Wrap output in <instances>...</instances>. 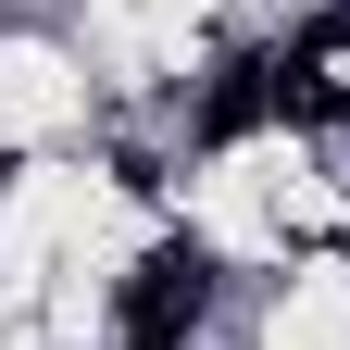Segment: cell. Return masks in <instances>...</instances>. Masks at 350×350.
I'll use <instances>...</instances> for the list:
<instances>
[{"label":"cell","mask_w":350,"mask_h":350,"mask_svg":"<svg viewBox=\"0 0 350 350\" xmlns=\"http://www.w3.org/2000/svg\"><path fill=\"white\" fill-rule=\"evenodd\" d=\"M200 300H213V250H200V238H163V250L138 262V288H125V325L175 350V338L200 325Z\"/></svg>","instance_id":"obj_1"},{"label":"cell","mask_w":350,"mask_h":350,"mask_svg":"<svg viewBox=\"0 0 350 350\" xmlns=\"http://www.w3.org/2000/svg\"><path fill=\"white\" fill-rule=\"evenodd\" d=\"M262 113H288V75H275V63H226V75H213V100H200V138L226 150V138H250Z\"/></svg>","instance_id":"obj_2"},{"label":"cell","mask_w":350,"mask_h":350,"mask_svg":"<svg viewBox=\"0 0 350 350\" xmlns=\"http://www.w3.org/2000/svg\"><path fill=\"white\" fill-rule=\"evenodd\" d=\"M125 350H163V338H125Z\"/></svg>","instance_id":"obj_3"}]
</instances>
